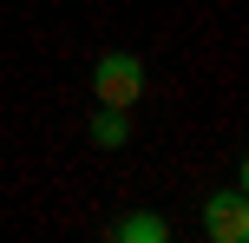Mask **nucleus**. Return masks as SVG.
I'll return each instance as SVG.
<instances>
[{"label": "nucleus", "instance_id": "1", "mask_svg": "<svg viewBox=\"0 0 249 243\" xmlns=\"http://www.w3.org/2000/svg\"><path fill=\"white\" fill-rule=\"evenodd\" d=\"M92 86H99V105H131L138 92H144V66H138V53H105L99 73H92Z\"/></svg>", "mask_w": 249, "mask_h": 243}, {"label": "nucleus", "instance_id": "2", "mask_svg": "<svg viewBox=\"0 0 249 243\" xmlns=\"http://www.w3.org/2000/svg\"><path fill=\"white\" fill-rule=\"evenodd\" d=\"M203 230H210V237H223V243H236V237L249 230V217H243V197H236V191H230V197H216V204L203 210Z\"/></svg>", "mask_w": 249, "mask_h": 243}, {"label": "nucleus", "instance_id": "3", "mask_svg": "<svg viewBox=\"0 0 249 243\" xmlns=\"http://www.w3.org/2000/svg\"><path fill=\"white\" fill-rule=\"evenodd\" d=\"M92 145H105V151L124 145V112H118V105H99V118H92Z\"/></svg>", "mask_w": 249, "mask_h": 243}, {"label": "nucleus", "instance_id": "4", "mask_svg": "<svg viewBox=\"0 0 249 243\" xmlns=\"http://www.w3.org/2000/svg\"><path fill=\"white\" fill-rule=\"evenodd\" d=\"M118 237L124 243H164V217H124Z\"/></svg>", "mask_w": 249, "mask_h": 243}]
</instances>
